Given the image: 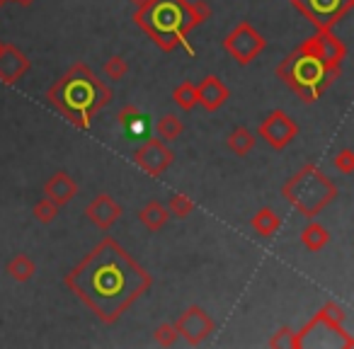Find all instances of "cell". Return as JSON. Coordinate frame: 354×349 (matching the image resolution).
Masks as SVG:
<instances>
[{"instance_id": "21", "label": "cell", "mask_w": 354, "mask_h": 349, "mask_svg": "<svg viewBox=\"0 0 354 349\" xmlns=\"http://www.w3.org/2000/svg\"><path fill=\"white\" fill-rule=\"evenodd\" d=\"M119 126H122L129 136H138V133L146 129V114L138 107H133V104H127V107H122V112H119Z\"/></svg>"}, {"instance_id": "28", "label": "cell", "mask_w": 354, "mask_h": 349, "mask_svg": "<svg viewBox=\"0 0 354 349\" xmlns=\"http://www.w3.org/2000/svg\"><path fill=\"white\" fill-rule=\"evenodd\" d=\"M272 349H296V330L291 328H279L270 337Z\"/></svg>"}, {"instance_id": "2", "label": "cell", "mask_w": 354, "mask_h": 349, "mask_svg": "<svg viewBox=\"0 0 354 349\" xmlns=\"http://www.w3.org/2000/svg\"><path fill=\"white\" fill-rule=\"evenodd\" d=\"M212 10L204 0H146L133 12V22L143 30L160 51L170 54L183 46L194 56L192 44L187 41L189 32L207 22Z\"/></svg>"}, {"instance_id": "34", "label": "cell", "mask_w": 354, "mask_h": 349, "mask_svg": "<svg viewBox=\"0 0 354 349\" xmlns=\"http://www.w3.org/2000/svg\"><path fill=\"white\" fill-rule=\"evenodd\" d=\"M0 44H3V41H0Z\"/></svg>"}, {"instance_id": "23", "label": "cell", "mask_w": 354, "mask_h": 349, "mask_svg": "<svg viewBox=\"0 0 354 349\" xmlns=\"http://www.w3.org/2000/svg\"><path fill=\"white\" fill-rule=\"evenodd\" d=\"M172 102H175L180 109H185V112H192V109L199 104L197 85H194L192 80H185V83H180L175 90H172Z\"/></svg>"}, {"instance_id": "16", "label": "cell", "mask_w": 354, "mask_h": 349, "mask_svg": "<svg viewBox=\"0 0 354 349\" xmlns=\"http://www.w3.org/2000/svg\"><path fill=\"white\" fill-rule=\"evenodd\" d=\"M44 197H49L51 202H56L59 207H66V204H71L78 197V182L71 178L68 172H56V175H51V178L46 180Z\"/></svg>"}, {"instance_id": "6", "label": "cell", "mask_w": 354, "mask_h": 349, "mask_svg": "<svg viewBox=\"0 0 354 349\" xmlns=\"http://www.w3.org/2000/svg\"><path fill=\"white\" fill-rule=\"evenodd\" d=\"M342 323L344 310L330 301L296 332V349H354V337Z\"/></svg>"}, {"instance_id": "1", "label": "cell", "mask_w": 354, "mask_h": 349, "mask_svg": "<svg viewBox=\"0 0 354 349\" xmlns=\"http://www.w3.org/2000/svg\"><path fill=\"white\" fill-rule=\"evenodd\" d=\"M64 284L75 299L83 301V305H88L95 318L104 325H114L151 291L153 276L114 238L104 236L64 276Z\"/></svg>"}, {"instance_id": "12", "label": "cell", "mask_w": 354, "mask_h": 349, "mask_svg": "<svg viewBox=\"0 0 354 349\" xmlns=\"http://www.w3.org/2000/svg\"><path fill=\"white\" fill-rule=\"evenodd\" d=\"M175 153L160 141V138H148L146 143H141V148H136L133 153V162L141 167L146 175L151 178H160L162 172L172 165Z\"/></svg>"}, {"instance_id": "18", "label": "cell", "mask_w": 354, "mask_h": 349, "mask_svg": "<svg viewBox=\"0 0 354 349\" xmlns=\"http://www.w3.org/2000/svg\"><path fill=\"white\" fill-rule=\"evenodd\" d=\"M328 243H330V231L323 226V223L310 218L308 226L301 231V245H304L308 252H320Z\"/></svg>"}, {"instance_id": "31", "label": "cell", "mask_w": 354, "mask_h": 349, "mask_svg": "<svg viewBox=\"0 0 354 349\" xmlns=\"http://www.w3.org/2000/svg\"><path fill=\"white\" fill-rule=\"evenodd\" d=\"M17 6H22V8H27V6H32V3H37V0H15Z\"/></svg>"}, {"instance_id": "10", "label": "cell", "mask_w": 354, "mask_h": 349, "mask_svg": "<svg viewBox=\"0 0 354 349\" xmlns=\"http://www.w3.org/2000/svg\"><path fill=\"white\" fill-rule=\"evenodd\" d=\"M172 325H175L177 334H180L187 344H192V347H197V344H202L204 339H209L214 334V330H216L214 318L204 308H199V305H189L187 310H183L180 318H177Z\"/></svg>"}, {"instance_id": "29", "label": "cell", "mask_w": 354, "mask_h": 349, "mask_svg": "<svg viewBox=\"0 0 354 349\" xmlns=\"http://www.w3.org/2000/svg\"><path fill=\"white\" fill-rule=\"evenodd\" d=\"M177 330H175V325L172 323H162V325H158L156 328V332H153V339H156L160 347H172V344L177 342Z\"/></svg>"}, {"instance_id": "32", "label": "cell", "mask_w": 354, "mask_h": 349, "mask_svg": "<svg viewBox=\"0 0 354 349\" xmlns=\"http://www.w3.org/2000/svg\"><path fill=\"white\" fill-rule=\"evenodd\" d=\"M129 3H133V6L138 8V6H141V3H146V0H129Z\"/></svg>"}, {"instance_id": "7", "label": "cell", "mask_w": 354, "mask_h": 349, "mask_svg": "<svg viewBox=\"0 0 354 349\" xmlns=\"http://www.w3.org/2000/svg\"><path fill=\"white\" fill-rule=\"evenodd\" d=\"M223 49L233 61L248 66L267 49V39L250 25V22H238L226 37H223Z\"/></svg>"}, {"instance_id": "17", "label": "cell", "mask_w": 354, "mask_h": 349, "mask_svg": "<svg viewBox=\"0 0 354 349\" xmlns=\"http://www.w3.org/2000/svg\"><path fill=\"white\" fill-rule=\"evenodd\" d=\"M138 221L146 226V231H151V233H156V231H160V228H165L167 226V221H170V214H167V209H165V204H160V202H148L146 207L138 211Z\"/></svg>"}, {"instance_id": "3", "label": "cell", "mask_w": 354, "mask_h": 349, "mask_svg": "<svg viewBox=\"0 0 354 349\" xmlns=\"http://www.w3.org/2000/svg\"><path fill=\"white\" fill-rule=\"evenodd\" d=\"M46 102L75 129H90L95 114L112 102V90L88 64H73L49 88Z\"/></svg>"}, {"instance_id": "30", "label": "cell", "mask_w": 354, "mask_h": 349, "mask_svg": "<svg viewBox=\"0 0 354 349\" xmlns=\"http://www.w3.org/2000/svg\"><path fill=\"white\" fill-rule=\"evenodd\" d=\"M333 165H335V170H339L342 175H352L354 172V151L352 148H342L339 153H335Z\"/></svg>"}, {"instance_id": "5", "label": "cell", "mask_w": 354, "mask_h": 349, "mask_svg": "<svg viewBox=\"0 0 354 349\" xmlns=\"http://www.w3.org/2000/svg\"><path fill=\"white\" fill-rule=\"evenodd\" d=\"M281 197L296 209L304 218H315L325 207L335 202L337 187L333 180L320 170L318 165L308 162L301 170H296L281 187Z\"/></svg>"}, {"instance_id": "33", "label": "cell", "mask_w": 354, "mask_h": 349, "mask_svg": "<svg viewBox=\"0 0 354 349\" xmlns=\"http://www.w3.org/2000/svg\"><path fill=\"white\" fill-rule=\"evenodd\" d=\"M6 3H8V0H0V8H3V6H6Z\"/></svg>"}, {"instance_id": "24", "label": "cell", "mask_w": 354, "mask_h": 349, "mask_svg": "<svg viewBox=\"0 0 354 349\" xmlns=\"http://www.w3.org/2000/svg\"><path fill=\"white\" fill-rule=\"evenodd\" d=\"M156 131L162 141H177V138L183 136L185 131V124L183 119L177 117V114H165L156 122Z\"/></svg>"}, {"instance_id": "26", "label": "cell", "mask_w": 354, "mask_h": 349, "mask_svg": "<svg viewBox=\"0 0 354 349\" xmlns=\"http://www.w3.org/2000/svg\"><path fill=\"white\" fill-rule=\"evenodd\" d=\"M61 207L56 202H51L49 197H41L39 202L35 204V209H32V214H35V218L39 223H44V226H49V223L56 221V216H59Z\"/></svg>"}, {"instance_id": "27", "label": "cell", "mask_w": 354, "mask_h": 349, "mask_svg": "<svg viewBox=\"0 0 354 349\" xmlns=\"http://www.w3.org/2000/svg\"><path fill=\"white\" fill-rule=\"evenodd\" d=\"M104 75L107 78H112V80H122L124 75L129 73V64H127V59L124 56H119V54H114V56H109L107 61H104Z\"/></svg>"}, {"instance_id": "20", "label": "cell", "mask_w": 354, "mask_h": 349, "mask_svg": "<svg viewBox=\"0 0 354 349\" xmlns=\"http://www.w3.org/2000/svg\"><path fill=\"white\" fill-rule=\"evenodd\" d=\"M226 143H228V148H231V153H236L238 158H245L248 153L255 148V133L248 126H238L228 133Z\"/></svg>"}, {"instance_id": "19", "label": "cell", "mask_w": 354, "mask_h": 349, "mask_svg": "<svg viewBox=\"0 0 354 349\" xmlns=\"http://www.w3.org/2000/svg\"><path fill=\"white\" fill-rule=\"evenodd\" d=\"M250 226L255 228L257 236H262V238H272V236H274V233L281 228V218L277 216L274 209L262 207V209H257V214H255V216H252Z\"/></svg>"}, {"instance_id": "4", "label": "cell", "mask_w": 354, "mask_h": 349, "mask_svg": "<svg viewBox=\"0 0 354 349\" xmlns=\"http://www.w3.org/2000/svg\"><path fill=\"white\" fill-rule=\"evenodd\" d=\"M339 73H342V68H333V66L323 64L318 56L301 49V46L286 54L281 64L277 66L279 80H284V85L301 102H315L339 78Z\"/></svg>"}, {"instance_id": "22", "label": "cell", "mask_w": 354, "mask_h": 349, "mask_svg": "<svg viewBox=\"0 0 354 349\" xmlns=\"http://www.w3.org/2000/svg\"><path fill=\"white\" fill-rule=\"evenodd\" d=\"M6 272L15 281H22V284H25V281H30L32 276L37 274V265H35V260L27 255H12L10 262L6 265Z\"/></svg>"}, {"instance_id": "14", "label": "cell", "mask_w": 354, "mask_h": 349, "mask_svg": "<svg viewBox=\"0 0 354 349\" xmlns=\"http://www.w3.org/2000/svg\"><path fill=\"white\" fill-rule=\"evenodd\" d=\"M85 216H88V221L93 223V226H97L100 231H109V228L122 218V207L114 202L112 194L102 192L85 207Z\"/></svg>"}, {"instance_id": "9", "label": "cell", "mask_w": 354, "mask_h": 349, "mask_svg": "<svg viewBox=\"0 0 354 349\" xmlns=\"http://www.w3.org/2000/svg\"><path fill=\"white\" fill-rule=\"evenodd\" d=\"M257 133H260V138H265L270 148L284 151V148L299 136V124H296V119H291L289 112L274 109V112H270L265 119H262Z\"/></svg>"}, {"instance_id": "25", "label": "cell", "mask_w": 354, "mask_h": 349, "mask_svg": "<svg viewBox=\"0 0 354 349\" xmlns=\"http://www.w3.org/2000/svg\"><path fill=\"white\" fill-rule=\"evenodd\" d=\"M165 209H167V214H170V218H187L189 214L194 211V202L187 194H170Z\"/></svg>"}, {"instance_id": "8", "label": "cell", "mask_w": 354, "mask_h": 349, "mask_svg": "<svg viewBox=\"0 0 354 349\" xmlns=\"http://www.w3.org/2000/svg\"><path fill=\"white\" fill-rule=\"evenodd\" d=\"M291 6H294L315 30H333V27L354 8V0H291Z\"/></svg>"}, {"instance_id": "13", "label": "cell", "mask_w": 354, "mask_h": 349, "mask_svg": "<svg viewBox=\"0 0 354 349\" xmlns=\"http://www.w3.org/2000/svg\"><path fill=\"white\" fill-rule=\"evenodd\" d=\"M32 68V61L15 44H0V80L6 85H15Z\"/></svg>"}, {"instance_id": "11", "label": "cell", "mask_w": 354, "mask_h": 349, "mask_svg": "<svg viewBox=\"0 0 354 349\" xmlns=\"http://www.w3.org/2000/svg\"><path fill=\"white\" fill-rule=\"evenodd\" d=\"M299 46L318 56L323 64L333 66V68H342V61L347 59V46L333 30H315V35L301 41Z\"/></svg>"}, {"instance_id": "15", "label": "cell", "mask_w": 354, "mask_h": 349, "mask_svg": "<svg viewBox=\"0 0 354 349\" xmlns=\"http://www.w3.org/2000/svg\"><path fill=\"white\" fill-rule=\"evenodd\" d=\"M228 97H231V90L216 75H207L197 88V100L207 112H218L228 102Z\"/></svg>"}]
</instances>
